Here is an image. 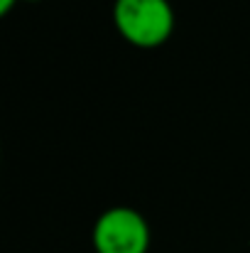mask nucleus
I'll return each mask as SVG.
<instances>
[{
  "label": "nucleus",
  "instance_id": "f03ea898",
  "mask_svg": "<svg viewBox=\"0 0 250 253\" xmlns=\"http://www.w3.org/2000/svg\"><path fill=\"white\" fill-rule=\"evenodd\" d=\"M91 241L96 253H147L150 226L138 209L113 207L96 219Z\"/></svg>",
  "mask_w": 250,
  "mask_h": 253
},
{
  "label": "nucleus",
  "instance_id": "f257e3e1",
  "mask_svg": "<svg viewBox=\"0 0 250 253\" xmlns=\"http://www.w3.org/2000/svg\"><path fill=\"white\" fill-rule=\"evenodd\" d=\"M113 25L133 47L155 49L174 32V10L169 0H115Z\"/></svg>",
  "mask_w": 250,
  "mask_h": 253
},
{
  "label": "nucleus",
  "instance_id": "7ed1b4c3",
  "mask_svg": "<svg viewBox=\"0 0 250 253\" xmlns=\"http://www.w3.org/2000/svg\"><path fill=\"white\" fill-rule=\"evenodd\" d=\"M17 0H0V15H7L12 7H15Z\"/></svg>",
  "mask_w": 250,
  "mask_h": 253
}]
</instances>
